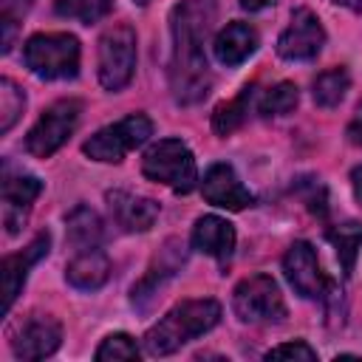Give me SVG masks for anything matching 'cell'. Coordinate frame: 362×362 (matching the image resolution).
I'll list each match as a JSON object with an SVG mask.
<instances>
[{"instance_id": "1", "label": "cell", "mask_w": 362, "mask_h": 362, "mask_svg": "<svg viewBox=\"0 0 362 362\" xmlns=\"http://www.w3.org/2000/svg\"><path fill=\"white\" fill-rule=\"evenodd\" d=\"M212 11L204 0H181L170 14L173 31V59H170V88L175 102L195 105L209 93L212 74L204 54V40L209 34Z\"/></svg>"}, {"instance_id": "2", "label": "cell", "mask_w": 362, "mask_h": 362, "mask_svg": "<svg viewBox=\"0 0 362 362\" xmlns=\"http://www.w3.org/2000/svg\"><path fill=\"white\" fill-rule=\"evenodd\" d=\"M221 320V305L209 297L204 300H184L173 305L147 334H144V351L150 356H167L178 351L184 342L206 334Z\"/></svg>"}, {"instance_id": "3", "label": "cell", "mask_w": 362, "mask_h": 362, "mask_svg": "<svg viewBox=\"0 0 362 362\" xmlns=\"http://www.w3.org/2000/svg\"><path fill=\"white\" fill-rule=\"evenodd\" d=\"M144 178L170 187L173 192H192L198 184V167L192 158V150L181 139H161L147 147L141 158Z\"/></svg>"}, {"instance_id": "4", "label": "cell", "mask_w": 362, "mask_h": 362, "mask_svg": "<svg viewBox=\"0 0 362 362\" xmlns=\"http://www.w3.org/2000/svg\"><path fill=\"white\" fill-rule=\"evenodd\" d=\"M23 59L40 79H74L79 74V40L74 34H34L23 45Z\"/></svg>"}, {"instance_id": "5", "label": "cell", "mask_w": 362, "mask_h": 362, "mask_svg": "<svg viewBox=\"0 0 362 362\" xmlns=\"http://www.w3.org/2000/svg\"><path fill=\"white\" fill-rule=\"evenodd\" d=\"M153 136V122L144 113H130L102 130H96L85 144L82 153L93 161H105V164H116L122 161L133 147L144 144Z\"/></svg>"}, {"instance_id": "6", "label": "cell", "mask_w": 362, "mask_h": 362, "mask_svg": "<svg viewBox=\"0 0 362 362\" xmlns=\"http://www.w3.org/2000/svg\"><path fill=\"white\" fill-rule=\"evenodd\" d=\"M232 308L238 320L252 325H272L286 320V303L283 294L269 274H252L240 280L232 291Z\"/></svg>"}, {"instance_id": "7", "label": "cell", "mask_w": 362, "mask_h": 362, "mask_svg": "<svg viewBox=\"0 0 362 362\" xmlns=\"http://www.w3.org/2000/svg\"><path fill=\"white\" fill-rule=\"evenodd\" d=\"M136 71V31L113 25L99 40V82L105 90H122Z\"/></svg>"}, {"instance_id": "8", "label": "cell", "mask_w": 362, "mask_h": 362, "mask_svg": "<svg viewBox=\"0 0 362 362\" xmlns=\"http://www.w3.org/2000/svg\"><path fill=\"white\" fill-rule=\"evenodd\" d=\"M79 113H82L79 99H59L51 107H45L42 116L37 119V124L25 136V150L37 158L54 156L68 141V136L74 133V127L79 122Z\"/></svg>"}, {"instance_id": "9", "label": "cell", "mask_w": 362, "mask_h": 362, "mask_svg": "<svg viewBox=\"0 0 362 362\" xmlns=\"http://www.w3.org/2000/svg\"><path fill=\"white\" fill-rule=\"evenodd\" d=\"M283 272H286L291 288L305 300H320V297H325V291H331V280L320 269L314 246L305 240L291 243V249L283 257Z\"/></svg>"}, {"instance_id": "10", "label": "cell", "mask_w": 362, "mask_h": 362, "mask_svg": "<svg viewBox=\"0 0 362 362\" xmlns=\"http://www.w3.org/2000/svg\"><path fill=\"white\" fill-rule=\"evenodd\" d=\"M325 31L311 8H294L291 23L277 40V54L291 62H308L322 51Z\"/></svg>"}, {"instance_id": "11", "label": "cell", "mask_w": 362, "mask_h": 362, "mask_svg": "<svg viewBox=\"0 0 362 362\" xmlns=\"http://www.w3.org/2000/svg\"><path fill=\"white\" fill-rule=\"evenodd\" d=\"M42 192V181L37 175H28L23 170H14L8 161L3 164V223L8 229V235H17L31 204L37 201V195Z\"/></svg>"}, {"instance_id": "12", "label": "cell", "mask_w": 362, "mask_h": 362, "mask_svg": "<svg viewBox=\"0 0 362 362\" xmlns=\"http://www.w3.org/2000/svg\"><path fill=\"white\" fill-rule=\"evenodd\" d=\"M48 246H51L48 232H40L23 252L3 257V266H0V277H3V314H8V308L14 305L20 288L25 283V277H28V269L48 255Z\"/></svg>"}, {"instance_id": "13", "label": "cell", "mask_w": 362, "mask_h": 362, "mask_svg": "<svg viewBox=\"0 0 362 362\" xmlns=\"http://www.w3.org/2000/svg\"><path fill=\"white\" fill-rule=\"evenodd\" d=\"M62 342V325L54 320V317H31L20 331L17 337L11 339V351L17 359H42V356H51Z\"/></svg>"}, {"instance_id": "14", "label": "cell", "mask_w": 362, "mask_h": 362, "mask_svg": "<svg viewBox=\"0 0 362 362\" xmlns=\"http://www.w3.org/2000/svg\"><path fill=\"white\" fill-rule=\"evenodd\" d=\"M201 192L209 204H215L221 209H232V212H240L255 201V195L240 184V178L235 175V170L229 164H212L204 173Z\"/></svg>"}, {"instance_id": "15", "label": "cell", "mask_w": 362, "mask_h": 362, "mask_svg": "<svg viewBox=\"0 0 362 362\" xmlns=\"http://www.w3.org/2000/svg\"><path fill=\"white\" fill-rule=\"evenodd\" d=\"M105 198H107L110 218L124 232H147L158 218V204L153 198L133 195V192H124V189H110Z\"/></svg>"}, {"instance_id": "16", "label": "cell", "mask_w": 362, "mask_h": 362, "mask_svg": "<svg viewBox=\"0 0 362 362\" xmlns=\"http://www.w3.org/2000/svg\"><path fill=\"white\" fill-rule=\"evenodd\" d=\"M192 249L212 255L215 260L226 263L235 249V226L218 215H204L192 226Z\"/></svg>"}, {"instance_id": "17", "label": "cell", "mask_w": 362, "mask_h": 362, "mask_svg": "<svg viewBox=\"0 0 362 362\" xmlns=\"http://www.w3.org/2000/svg\"><path fill=\"white\" fill-rule=\"evenodd\" d=\"M212 51L221 65H226V68L240 65L243 59H249L257 51V31L246 23H229L226 28L218 31Z\"/></svg>"}, {"instance_id": "18", "label": "cell", "mask_w": 362, "mask_h": 362, "mask_svg": "<svg viewBox=\"0 0 362 362\" xmlns=\"http://www.w3.org/2000/svg\"><path fill=\"white\" fill-rule=\"evenodd\" d=\"M65 277H68V283L74 288L93 291V288L105 286V280L110 277V260H107V255L99 246L74 252L71 263L65 266Z\"/></svg>"}, {"instance_id": "19", "label": "cell", "mask_w": 362, "mask_h": 362, "mask_svg": "<svg viewBox=\"0 0 362 362\" xmlns=\"http://www.w3.org/2000/svg\"><path fill=\"white\" fill-rule=\"evenodd\" d=\"M68 243L74 252H82V249H93L102 243V221L93 209L88 206H76L71 209L68 215Z\"/></svg>"}, {"instance_id": "20", "label": "cell", "mask_w": 362, "mask_h": 362, "mask_svg": "<svg viewBox=\"0 0 362 362\" xmlns=\"http://www.w3.org/2000/svg\"><path fill=\"white\" fill-rule=\"evenodd\" d=\"M252 99H255V85H246L235 99L218 105L215 113H212V130H215L218 136H229L232 130H238V127L246 122V116H249Z\"/></svg>"}, {"instance_id": "21", "label": "cell", "mask_w": 362, "mask_h": 362, "mask_svg": "<svg viewBox=\"0 0 362 362\" xmlns=\"http://www.w3.org/2000/svg\"><path fill=\"white\" fill-rule=\"evenodd\" d=\"M325 238H328L331 246L337 249V257H339V263H342V272L351 274V272H354V263H356V255H359V246H362V223H359V221L339 223V226L328 229Z\"/></svg>"}, {"instance_id": "22", "label": "cell", "mask_w": 362, "mask_h": 362, "mask_svg": "<svg viewBox=\"0 0 362 362\" xmlns=\"http://www.w3.org/2000/svg\"><path fill=\"white\" fill-rule=\"evenodd\" d=\"M351 85V76L345 68H331V71H322L317 79H314V102L320 107H337L342 99H345V90Z\"/></svg>"}, {"instance_id": "23", "label": "cell", "mask_w": 362, "mask_h": 362, "mask_svg": "<svg viewBox=\"0 0 362 362\" xmlns=\"http://www.w3.org/2000/svg\"><path fill=\"white\" fill-rule=\"evenodd\" d=\"M113 0H54V11L59 17H71L79 23H96L110 11Z\"/></svg>"}, {"instance_id": "24", "label": "cell", "mask_w": 362, "mask_h": 362, "mask_svg": "<svg viewBox=\"0 0 362 362\" xmlns=\"http://www.w3.org/2000/svg\"><path fill=\"white\" fill-rule=\"evenodd\" d=\"M297 99H300L297 85H291V82H277L274 88H269V90L260 96L257 110H260L263 116H283V113H291V110L297 107Z\"/></svg>"}, {"instance_id": "25", "label": "cell", "mask_w": 362, "mask_h": 362, "mask_svg": "<svg viewBox=\"0 0 362 362\" xmlns=\"http://www.w3.org/2000/svg\"><path fill=\"white\" fill-rule=\"evenodd\" d=\"M25 107V93L8 79H0V133H8Z\"/></svg>"}, {"instance_id": "26", "label": "cell", "mask_w": 362, "mask_h": 362, "mask_svg": "<svg viewBox=\"0 0 362 362\" xmlns=\"http://www.w3.org/2000/svg\"><path fill=\"white\" fill-rule=\"evenodd\" d=\"M96 359L99 362H110V359H139V345L130 334H110L102 339V345L96 348Z\"/></svg>"}, {"instance_id": "27", "label": "cell", "mask_w": 362, "mask_h": 362, "mask_svg": "<svg viewBox=\"0 0 362 362\" xmlns=\"http://www.w3.org/2000/svg\"><path fill=\"white\" fill-rule=\"evenodd\" d=\"M266 359H305V362H311V359H317V351L308 348L303 339H297V342H283V345L272 348L266 354Z\"/></svg>"}, {"instance_id": "28", "label": "cell", "mask_w": 362, "mask_h": 362, "mask_svg": "<svg viewBox=\"0 0 362 362\" xmlns=\"http://www.w3.org/2000/svg\"><path fill=\"white\" fill-rule=\"evenodd\" d=\"M0 8H3V20L17 23V17H23L31 8V0H0Z\"/></svg>"}, {"instance_id": "29", "label": "cell", "mask_w": 362, "mask_h": 362, "mask_svg": "<svg viewBox=\"0 0 362 362\" xmlns=\"http://www.w3.org/2000/svg\"><path fill=\"white\" fill-rule=\"evenodd\" d=\"M348 141L351 144H356V147H362V102L356 105V110H354V116H351V122H348Z\"/></svg>"}, {"instance_id": "30", "label": "cell", "mask_w": 362, "mask_h": 362, "mask_svg": "<svg viewBox=\"0 0 362 362\" xmlns=\"http://www.w3.org/2000/svg\"><path fill=\"white\" fill-rule=\"evenodd\" d=\"M351 187H354L356 201L362 204V164H359V167H354V173H351Z\"/></svg>"}, {"instance_id": "31", "label": "cell", "mask_w": 362, "mask_h": 362, "mask_svg": "<svg viewBox=\"0 0 362 362\" xmlns=\"http://www.w3.org/2000/svg\"><path fill=\"white\" fill-rule=\"evenodd\" d=\"M277 0H240V8H246V11H260V8H269V6H274Z\"/></svg>"}, {"instance_id": "32", "label": "cell", "mask_w": 362, "mask_h": 362, "mask_svg": "<svg viewBox=\"0 0 362 362\" xmlns=\"http://www.w3.org/2000/svg\"><path fill=\"white\" fill-rule=\"evenodd\" d=\"M331 3H337V6H345V8L356 11V14H362V0H331Z\"/></svg>"}, {"instance_id": "33", "label": "cell", "mask_w": 362, "mask_h": 362, "mask_svg": "<svg viewBox=\"0 0 362 362\" xmlns=\"http://www.w3.org/2000/svg\"><path fill=\"white\" fill-rule=\"evenodd\" d=\"M133 3H139V6H144V3H147V0H133Z\"/></svg>"}]
</instances>
